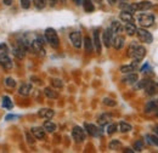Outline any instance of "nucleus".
I'll use <instances>...</instances> for the list:
<instances>
[{
    "mask_svg": "<svg viewBox=\"0 0 158 153\" xmlns=\"http://www.w3.org/2000/svg\"><path fill=\"white\" fill-rule=\"evenodd\" d=\"M128 56L133 58V61L139 63L146 56V49L142 45H138L135 41H133L130 46L128 48Z\"/></svg>",
    "mask_w": 158,
    "mask_h": 153,
    "instance_id": "f257e3e1",
    "label": "nucleus"
},
{
    "mask_svg": "<svg viewBox=\"0 0 158 153\" xmlns=\"http://www.w3.org/2000/svg\"><path fill=\"white\" fill-rule=\"evenodd\" d=\"M45 39H46V41L50 44L51 48L57 49L60 46L59 35H57V33H56V31H55L54 28H48V29H45Z\"/></svg>",
    "mask_w": 158,
    "mask_h": 153,
    "instance_id": "f03ea898",
    "label": "nucleus"
},
{
    "mask_svg": "<svg viewBox=\"0 0 158 153\" xmlns=\"http://www.w3.org/2000/svg\"><path fill=\"white\" fill-rule=\"evenodd\" d=\"M136 35H138L139 40H140L141 43L151 44V43L153 41V37H152V34H151L148 31H146L143 27H142V28H139L138 31H136Z\"/></svg>",
    "mask_w": 158,
    "mask_h": 153,
    "instance_id": "7ed1b4c3",
    "label": "nucleus"
},
{
    "mask_svg": "<svg viewBox=\"0 0 158 153\" xmlns=\"http://www.w3.org/2000/svg\"><path fill=\"white\" fill-rule=\"evenodd\" d=\"M138 21L143 28H148V27L153 26V23H155V16L153 15H150V14H141L139 16Z\"/></svg>",
    "mask_w": 158,
    "mask_h": 153,
    "instance_id": "20e7f679",
    "label": "nucleus"
},
{
    "mask_svg": "<svg viewBox=\"0 0 158 153\" xmlns=\"http://www.w3.org/2000/svg\"><path fill=\"white\" fill-rule=\"evenodd\" d=\"M84 129H85V131H86L88 134L91 135L93 137H100V136L102 135V130H101V128L96 126L95 124L85 123V124H84Z\"/></svg>",
    "mask_w": 158,
    "mask_h": 153,
    "instance_id": "39448f33",
    "label": "nucleus"
},
{
    "mask_svg": "<svg viewBox=\"0 0 158 153\" xmlns=\"http://www.w3.org/2000/svg\"><path fill=\"white\" fill-rule=\"evenodd\" d=\"M113 39H114V33L111 31V28L106 29L102 34V41L105 44L106 48H111V45L113 44Z\"/></svg>",
    "mask_w": 158,
    "mask_h": 153,
    "instance_id": "423d86ee",
    "label": "nucleus"
},
{
    "mask_svg": "<svg viewBox=\"0 0 158 153\" xmlns=\"http://www.w3.org/2000/svg\"><path fill=\"white\" fill-rule=\"evenodd\" d=\"M72 137H73V140L76 142L80 143V142H83L85 140V133L80 126H74L73 130H72Z\"/></svg>",
    "mask_w": 158,
    "mask_h": 153,
    "instance_id": "0eeeda50",
    "label": "nucleus"
},
{
    "mask_svg": "<svg viewBox=\"0 0 158 153\" xmlns=\"http://www.w3.org/2000/svg\"><path fill=\"white\" fill-rule=\"evenodd\" d=\"M0 66L4 69H11L12 68V61L10 56L6 52H1L0 54Z\"/></svg>",
    "mask_w": 158,
    "mask_h": 153,
    "instance_id": "6e6552de",
    "label": "nucleus"
},
{
    "mask_svg": "<svg viewBox=\"0 0 158 153\" xmlns=\"http://www.w3.org/2000/svg\"><path fill=\"white\" fill-rule=\"evenodd\" d=\"M31 48H32V50H33L35 54H38V55H40V56H44V55H45L44 44H43V43H40L38 39H35V40L31 41Z\"/></svg>",
    "mask_w": 158,
    "mask_h": 153,
    "instance_id": "1a4fd4ad",
    "label": "nucleus"
},
{
    "mask_svg": "<svg viewBox=\"0 0 158 153\" xmlns=\"http://www.w3.org/2000/svg\"><path fill=\"white\" fill-rule=\"evenodd\" d=\"M69 40H71V43L73 44L74 48L79 49V48L81 46L83 39H81V34H80L79 32H72V33L69 34Z\"/></svg>",
    "mask_w": 158,
    "mask_h": 153,
    "instance_id": "9d476101",
    "label": "nucleus"
},
{
    "mask_svg": "<svg viewBox=\"0 0 158 153\" xmlns=\"http://www.w3.org/2000/svg\"><path fill=\"white\" fill-rule=\"evenodd\" d=\"M119 19L120 21H123L124 23H135V19L133 16L131 12H128V11H123L119 14Z\"/></svg>",
    "mask_w": 158,
    "mask_h": 153,
    "instance_id": "9b49d317",
    "label": "nucleus"
},
{
    "mask_svg": "<svg viewBox=\"0 0 158 153\" xmlns=\"http://www.w3.org/2000/svg\"><path fill=\"white\" fill-rule=\"evenodd\" d=\"M146 94L148 96H155L158 94V83H156V81H150V84L146 86Z\"/></svg>",
    "mask_w": 158,
    "mask_h": 153,
    "instance_id": "f8f14e48",
    "label": "nucleus"
},
{
    "mask_svg": "<svg viewBox=\"0 0 158 153\" xmlns=\"http://www.w3.org/2000/svg\"><path fill=\"white\" fill-rule=\"evenodd\" d=\"M151 7H152V4L150 1H140L134 4L135 11H146V10H150Z\"/></svg>",
    "mask_w": 158,
    "mask_h": 153,
    "instance_id": "ddd939ff",
    "label": "nucleus"
},
{
    "mask_svg": "<svg viewBox=\"0 0 158 153\" xmlns=\"http://www.w3.org/2000/svg\"><path fill=\"white\" fill-rule=\"evenodd\" d=\"M136 67H138V62L134 61V62L130 63V64H124V66H122L119 71H120L122 73H124V74H128V73H133V72H135Z\"/></svg>",
    "mask_w": 158,
    "mask_h": 153,
    "instance_id": "4468645a",
    "label": "nucleus"
},
{
    "mask_svg": "<svg viewBox=\"0 0 158 153\" xmlns=\"http://www.w3.org/2000/svg\"><path fill=\"white\" fill-rule=\"evenodd\" d=\"M31 133H32V135H33L35 139H38V140L45 139V130H44V128L34 126V128L31 129Z\"/></svg>",
    "mask_w": 158,
    "mask_h": 153,
    "instance_id": "2eb2a0df",
    "label": "nucleus"
},
{
    "mask_svg": "<svg viewBox=\"0 0 158 153\" xmlns=\"http://www.w3.org/2000/svg\"><path fill=\"white\" fill-rule=\"evenodd\" d=\"M111 31L114 33V35L122 34L123 31H124V26H123L119 21H113V22L111 23Z\"/></svg>",
    "mask_w": 158,
    "mask_h": 153,
    "instance_id": "dca6fc26",
    "label": "nucleus"
},
{
    "mask_svg": "<svg viewBox=\"0 0 158 153\" xmlns=\"http://www.w3.org/2000/svg\"><path fill=\"white\" fill-rule=\"evenodd\" d=\"M139 80V76L136 73H128V76H125L124 79H123V83H125V84H129V85H134V84H136Z\"/></svg>",
    "mask_w": 158,
    "mask_h": 153,
    "instance_id": "f3484780",
    "label": "nucleus"
},
{
    "mask_svg": "<svg viewBox=\"0 0 158 153\" xmlns=\"http://www.w3.org/2000/svg\"><path fill=\"white\" fill-rule=\"evenodd\" d=\"M124 43H125V38L124 37H122L120 34H117L114 39H113V46H114V49L116 50H120L123 46H124Z\"/></svg>",
    "mask_w": 158,
    "mask_h": 153,
    "instance_id": "a211bd4d",
    "label": "nucleus"
},
{
    "mask_svg": "<svg viewBox=\"0 0 158 153\" xmlns=\"http://www.w3.org/2000/svg\"><path fill=\"white\" fill-rule=\"evenodd\" d=\"M38 115L40 118H44V119H51L55 115V112L52 110H50V108H41L38 112Z\"/></svg>",
    "mask_w": 158,
    "mask_h": 153,
    "instance_id": "6ab92c4d",
    "label": "nucleus"
},
{
    "mask_svg": "<svg viewBox=\"0 0 158 153\" xmlns=\"http://www.w3.org/2000/svg\"><path fill=\"white\" fill-rule=\"evenodd\" d=\"M145 112H146V113H153V112H158L157 101H156V100H153V101L147 102V105H146V107H145Z\"/></svg>",
    "mask_w": 158,
    "mask_h": 153,
    "instance_id": "aec40b11",
    "label": "nucleus"
},
{
    "mask_svg": "<svg viewBox=\"0 0 158 153\" xmlns=\"http://www.w3.org/2000/svg\"><path fill=\"white\" fill-rule=\"evenodd\" d=\"M93 43H94V46H95L96 52L100 54V52H101L102 46H101V40H100V32L99 31H95V32H94V40H93Z\"/></svg>",
    "mask_w": 158,
    "mask_h": 153,
    "instance_id": "412c9836",
    "label": "nucleus"
},
{
    "mask_svg": "<svg viewBox=\"0 0 158 153\" xmlns=\"http://www.w3.org/2000/svg\"><path fill=\"white\" fill-rule=\"evenodd\" d=\"M43 128H44V130L48 131V133H54V131H56V128H57V126H56V124L52 123L51 120L46 119V122H44Z\"/></svg>",
    "mask_w": 158,
    "mask_h": 153,
    "instance_id": "4be33fe9",
    "label": "nucleus"
},
{
    "mask_svg": "<svg viewBox=\"0 0 158 153\" xmlns=\"http://www.w3.org/2000/svg\"><path fill=\"white\" fill-rule=\"evenodd\" d=\"M84 50L88 54L93 52V50H94V43H93V40L89 38V37H85L84 38Z\"/></svg>",
    "mask_w": 158,
    "mask_h": 153,
    "instance_id": "5701e85b",
    "label": "nucleus"
},
{
    "mask_svg": "<svg viewBox=\"0 0 158 153\" xmlns=\"http://www.w3.org/2000/svg\"><path fill=\"white\" fill-rule=\"evenodd\" d=\"M32 91V85L31 84H22L19 89V94L21 96H28Z\"/></svg>",
    "mask_w": 158,
    "mask_h": 153,
    "instance_id": "b1692460",
    "label": "nucleus"
},
{
    "mask_svg": "<svg viewBox=\"0 0 158 153\" xmlns=\"http://www.w3.org/2000/svg\"><path fill=\"white\" fill-rule=\"evenodd\" d=\"M124 29H125L127 34H128V35H130V37H131V35H134V34H136V31H138V28H136L135 23H125Z\"/></svg>",
    "mask_w": 158,
    "mask_h": 153,
    "instance_id": "393cba45",
    "label": "nucleus"
},
{
    "mask_svg": "<svg viewBox=\"0 0 158 153\" xmlns=\"http://www.w3.org/2000/svg\"><path fill=\"white\" fill-rule=\"evenodd\" d=\"M111 120H112V117L110 114H101L99 117V119H98V123H99V125L103 126V125L108 124Z\"/></svg>",
    "mask_w": 158,
    "mask_h": 153,
    "instance_id": "a878e982",
    "label": "nucleus"
},
{
    "mask_svg": "<svg viewBox=\"0 0 158 153\" xmlns=\"http://www.w3.org/2000/svg\"><path fill=\"white\" fill-rule=\"evenodd\" d=\"M81 5H83L85 12H93V11L95 10V6H94V4H93L90 0H83Z\"/></svg>",
    "mask_w": 158,
    "mask_h": 153,
    "instance_id": "bb28decb",
    "label": "nucleus"
},
{
    "mask_svg": "<svg viewBox=\"0 0 158 153\" xmlns=\"http://www.w3.org/2000/svg\"><path fill=\"white\" fill-rule=\"evenodd\" d=\"M44 94H45L46 97H49V98H57V97H59L57 91H55V90L51 89V88H45V89H44Z\"/></svg>",
    "mask_w": 158,
    "mask_h": 153,
    "instance_id": "cd10ccee",
    "label": "nucleus"
},
{
    "mask_svg": "<svg viewBox=\"0 0 158 153\" xmlns=\"http://www.w3.org/2000/svg\"><path fill=\"white\" fill-rule=\"evenodd\" d=\"M118 126H119V131H120V133H123V134H124V133H129V131L133 129V128H131V125H130V124H128V123H125V122H120Z\"/></svg>",
    "mask_w": 158,
    "mask_h": 153,
    "instance_id": "c85d7f7f",
    "label": "nucleus"
},
{
    "mask_svg": "<svg viewBox=\"0 0 158 153\" xmlns=\"http://www.w3.org/2000/svg\"><path fill=\"white\" fill-rule=\"evenodd\" d=\"M150 79H147V78H145V79H141L140 81L138 80V83H136V85H135V89H146V86L150 84Z\"/></svg>",
    "mask_w": 158,
    "mask_h": 153,
    "instance_id": "c756f323",
    "label": "nucleus"
},
{
    "mask_svg": "<svg viewBox=\"0 0 158 153\" xmlns=\"http://www.w3.org/2000/svg\"><path fill=\"white\" fill-rule=\"evenodd\" d=\"M2 107L6 108V110H11V108L14 107L12 101H11V98H10L9 96H4V97H2Z\"/></svg>",
    "mask_w": 158,
    "mask_h": 153,
    "instance_id": "7c9ffc66",
    "label": "nucleus"
},
{
    "mask_svg": "<svg viewBox=\"0 0 158 153\" xmlns=\"http://www.w3.org/2000/svg\"><path fill=\"white\" fill-rule=\"evenodd\" d=\"M108 147H110V150L118 151V150H120V148H122V143H120V141H119V140H112V141L110 142Z\"/></svg>",
    "mask_w": 158,
    "mask_h": 153,
    "instance_id": "2f4dec72",
    "label": "nucleus"
},
{
    "mask_svg": "<svg viewBox=\"0 0 158 153\" xmlns=\"http://www.w3.org/2000/svg\"><path fill=\"white\" fill-rule=\"evenodd\" d=\"M146 139H147V142L151 143V145H155L158 147V136L157 135H146Z\"/></svg>",
    "mask_w": 158,
    "mask_h": 153,
    "instance_id": "473e14b6",
    "label": "nucleus"
},
{
    "mask_svg": "<svg viewBox=\"0 0 158 153\" xmlns=\"http://www.w3.org/2000/svg\"><path fill=\"white\" fill-rule=\"evenodd\" d=\"M46 2L48 0H33V4L38 10H43L46 6Z\"/></svg>",
    "mask_w": 158,
    "mask_h": 153,
    "instance_id": "72a5a7b5",
    "label": "nucleus"
},
{
    "mask_svg": "<svg viewBox=\"0 0 158 153\" xmlns=\"http://www.w3.org/2000/svg\"><path fill=\"white\" fill-rule=\"evenodd\" d=\"M103 105L105 106H108V107H114L116 105H117V102L114 101V100H112V98H110V97H106V98H103Z\"/></svg>",
    "mask_w": 158,
    "mask_h": 153,
    "instance_id": "f704fd0d",
    "label": "nucleus"
},
{
    "mask_svg": "<svg viewBox=\"0 0 158 153\" xmlns=\"http://www.w3.org/2000/svg\"><path fill=\"white\" fill-rule=\"evenodd\" d=\"M143 150V140H138L134 145V151H138V152H141Z\"/></svg>",
    "mask_w": 158,
    "mask_h": 153,
    "instance_id": "c9c22d12",
    "label": "nucleus"
},
{
    "mask_svg": "<svg viewBox=\"0 0 158 153\" xmlns=\"http://www.w3.org/2000/svg\"><path fill=\"white\" fill-rule=\"evenodd\" d=\"M51 84H52V86L56 88V89L63 88V81H62L61 79H52V80H51Z\"/></svg>",
    "mask_w": 158,
    "mask_h": 153,
    "instance_id": "e433bc0d",
    "label": "nucleus"
},
{
    "mask_svg": "<svg viewBox=\"0 0 158 153\" xmlns=\"http://www.w3.org/2000/svg\"><path fill=\"white\" fill-rule=\"evenodd\" d=\"M116 131H117V124H116V123H111V124L108 125V128H107V134L112 135V134H114Z\"/></svg>",
    "mask_w": 158,
    "mask_h": 153,
    "instance_id": "4c0bfd02",
    "label": "nucleus"
},
{
    "mask_svg": "<svg viewBox=\"0 0 158 153\" xmlns=\"http://www.w3.org/2000/svg\"><path fill=\"white\" fill-rule=\"evenodd\" d=\"M5 84H6L9 88H15V86H16V81H15V79H12V78H6Z\"/></svg>",
    "mask_w": 158,
    "mask_h": 153,
    "instance_id": "58836bf2",
    "label": "nucleus"
},
{
    "mask_svg": "<svg viewBox=\"0 0 158 153\" xmlns=\"http://www.w3.org/2000/svg\"><path fill=\"white\" fill-rule=\"evenodd\" d=\"M21 6L23 7V9H29V6H31V0H21Z\"/></svg>",
    "mask_w": 158,
    "mask_h": 153,
    "instance_id": "ea45409f",
    "label": "nucleus"
},
{
    "mask_svg": "<svg viewBox=\"0 0 158 153\" xmlns=\"http://www.w3.org/2000/svg\"><path fill=\"white\" fill-rule=\"evenodd\" d=\"M26 136H27V141H28V143H29V145H33V143H34V139H33L34 136L32 137V136L29 135V133H26Z\"/></svg>",
    "mask_w": 158,
    "mask_h": 153,
    "instance_id": "a19ab883",
    "label": "nucleus"
},
{
    "mask_svg": "<svg viewBox=\"0 0 158 153\" xmlns=\"http://www.w3.org/2000/svg\"><path fill=\"white\" fill-rule=\"evenodd\" d=\"M48 1H49L50 6H55V5L57 4V0H48Z\"/></svg>",
    "mask_w": 158,
    "mask_h": 153,
    "instance_id": "79ce46f5",
    "label": "nucleus"
},
{
    "mask_svg": "<svg viewBox=\"0 0 158 153\" xmlns=\"http://www.w3.org/2000/svg\"><path fill=\"white\" fill-rule=\"evenodd\" d=\"M2 2H4L5 5H7V6H9V5H11V2H12V0H2Z\"/></svg>",
    "mask_w": 158,
    "mask_h": 153,
    "instance_id": "37998d69",
    "label": "nucleus"
},
{
    "mask_svg": "<svg viewBox=\"0 0 158 153\" xmlns=\"http://www.w3.org/2000/svg\"><path fill=\"white\" fill-rule=\"evenodd\" d=\"M73 1L76 5H81V2H83V0H73Z\"/></svg>",
    "mask_w": 158,
    "mask_h": 153,
    "instance_id": "c03bdc74",
    "label": "nucleus"
},
{
    "mask_svg": "<svg viewBox=\"0 0 158 153\" xmlns=\"http://www.w3.org/2000/svg\"><path fill=\"white\" fill-rule=\"evenodd\" d=\"M108 1V4H111V5H114L116 2H117V0H107Z\"/></svg>",
    "mask_w": 158,
    "mask_h": 153,
    "instance_id": "a18cd8bd",
    "label": "nucleus"
},
{
    "mask_svg": "<svg viewBox=\"0 0 158 153\" xmlns=\"http://www.w3.org/2000/svg\"><path fill=\"white\" fill-rule=\"evenodd\" d=\"M124 152H128V153H134V150H130V148H125Z\"/></svg>",
    "mask_w": 158,
    "mask_h": 153,
    "instance_id": "49530a36",
    "label": "nucleus"
},
{
    "mask_svg": "<svg viewBox=\"0 0 158 153\" xmlns=\"http://www.w3.org/2000/svg\"><path fill=\"white\" fill-rule=\"evenodd\" d=\"M155 133H156V135L158 136V124L156 125V126H155Z\"/></svg>",
    "mask_w": 158,
    "mask_h": 153,
    "instance_id": "de8ad7c7",
    "label": "nucleus"
},
{
    "mask_svg": "<svg viewBox=\"0 0 158 153\" xmlns=\"http://www.w3.org/2000/svg\"><path fill=\"white\" fill-rule=\"evenodd\" d=\"M94 1H95V2H101L102 0H94Z\"/></svg>",
    "mask_w": 158,
    "mask_h": 153,
    "instance_id": "09e8293b",
    "label": "nucleus"
},
{
    "mask_svg": "<svg viewBox=\"0 0 158 153\" xmlns=\"http://www.w3.org/2000/svg\"><path fill=\"white\" fill-rule=\"evenodd\" d=\"M156 101H157V105H158V98H157V100H156Z\"/></svg>",
    "mask_w": 158,
    "mask_h": 153,
    "instance_id": "8fccbe9b",
    "label": "nucleus"
}]
</instances>
